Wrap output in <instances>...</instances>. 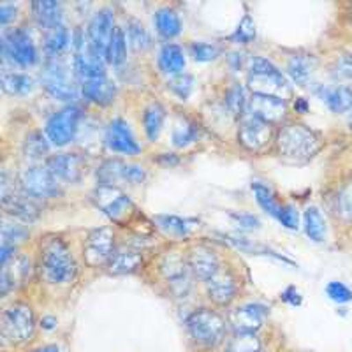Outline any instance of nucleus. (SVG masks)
I'll return each instance as SVG.
<instances>
[{
    "instance_id": "obj_1",
    "label": "nucleus",
    "mask_w": 352,
    "mask_h": 352,
    "mask_svg": "<svg viewBox=\"0 0 352 352\" xmlns=\"http://www.w3.org/2000/svg\"><path fill=\"white\" fill-rule=\"evenodd\" d=\"M278 155L292 164H303L317 155L322 148V140L314 129L298 122H291L278 129L275 136Z\"/></svg>"
},
{
    "instance_id": "obj_2",
    "label": "nucleus",
    "mask_w": 352,
    "mask_h": 352,
    "mask_svg": "<svg viewBox=\"0 0 352 352\" xmlns=\"http://www.w3.org/2000/svg\"><path fill=\"white\" fill-rule=\"evenodd\" d=\"M41 273L50 284H67L76 275V263L62 238H48L41 248Z\"/></svg>"
},
{
    "instance_id": "obj_3",
    "label": "nucleus",
    "mask_w": 352,
    "mask_h": 352,
    "mask_svg": "<svg viewBox=\"0 0 352 352\" xmlns=\"http://www.w3.org/2000/svg\"><path fill=\"white\" fill-rule=\"evenodd\" d=\"M248 88L254 96H270L284 99L291 88L282 71L264 56H252L248 60Z\"/></svg>"
},
{
    "instance_id": "obj_4",
    "label": "nucleus",
    "mask_w": 352,
    "mask_h": 352,
    "mask_svg": "<svg viewBox=\"0 0 352 352\" xmlns=\"http://www.w3.org/2000/svg\"><path fill=\"white\" fill-rule=\"evenodd\" d=\"M185 326L194 344L201 349L219 347L224 342L228 331V320L212 308L194 310L185 319Z\"/></svg>"
},
{
    "instance_id": "obj_5",
    "label": "nucleus",
    "mask_w": 352,
    "mask_h": 352,
    "mask_svg": "<svg viewBox=\"0 0 352 352\" xmlns=\"http://www.w3.org/2000/svg\"><path fill=\"white\" fill-rule=\"evenodd\" d=\"M92 199L97 208L104 213L111 222L118 226L129 224L138 215L136 204L120 187L97 185L92 192Z\"/></svg>"
},
{
    "instance_id": "obj_6",
    "label": "nucleus",
    "mask_w": 352,
    "mask_h": 352,
    "mask_svg": "<svg viewBox=\"0 0 352 352\" xmlns=\"http://www.w3.org/2000/svg\"><path fill=\"white\" fill-rule=\"evenodd\" d=\"M0 48H2L4 64L12 65V67L14 65L16 67H32L39 60L32 36L21 27L4 30L0 37Z\"/></svg>"
},
{
    "instance_id": "obj_7",
    "label": "nucleus",
    "mask_w": 352,
    "mask_h": 352,
    "mask_svg": "<svg viewBox=\"0 0 352 352\" xmlns=\"http://www.w3.org/2000/svg\"><path fill=\"white\" fill-rule=\"evenodd\" d=\"M36 331V316L32 307L25 303H12L6 308L0 322V333L6 342L11 345H23L34 336Z\"/></svg>"
},
{
    "instance_id": "obj_8",
    "label": "nucleus",
    "mask_w": 352,
    "mask_h": 352,
    "mask_svg": "<svg viewBox=\"0 0 352 352\" xmlns=\"http://www.w3.org/2000/svg\"><path fill=\"white\" fill-rule=\"evenodd\" d=\"M41 85L53 99L64 100V102H74L80 99L81 88L69 78V72L64 64L50 58L41 72Z\"/></svg>"
},
{
    "instance_id": "obj_9",
    "label": "nucleus",
    "mask_w": 352,
    "mask_h": 352,
    "mask_svg": "<svg viewBox=\"0 0 352 352\" xmlns=\"http://www.w3.org/2000/svg\"><path fill=\"white\" fill-rule=\"evenodd\" d=\"M81 116H83V113L74 104L65 106V108L53 113L44 125V134H46L50 143L53 146L62 148V146H67L71 141H74L78 129H80Z\"/></svg>"
},
{
    "instance_id": "obj_10",
    "label": "nucleus",
    "mask_w": 352,
    "mask_h": 352,
    "mask_svg": "<svg viewBox=\"0 0 352 352\" xmlns=\"http://www.w3.org/2000/svg\"><path fill=\"white\" fill-rule=\"evenodd\" d=\"M21 192L34 199H50L60 194V184L46 166H30L20 173Z\"/></svg>"
},
{
    "instance_id": "obj_11",
    "label": "nucleus",
    "mask_w": 352,
    "mask_h": 352,
    "mask_svg": "<svg viewBox=\"0 0 352 352\" xmlns=\"http://www.w3.org/2000/svg\"><path fill=\"white\" fill-rule=\"evenodd\" d=\"M113 252H115V234L111 228H99L90 231L83 245L85 263L90 268L108 266Z\"/></svg>"
},
{
    "instance_id": "obj_12",
    "label": "nucleus",
    "mask_w": 352,
    "mask_h": 352,
    "mask_svg": "<svg viewBox=\"0 0 352 352\" xmlns=\"http://www.w3.org/2000/svg\"><path fill=\"white\" fill-rule=\"evenodd\" d=\"M116 30L115 25V12L108 8H102L96 12L88 23L87 34H88V43L90 48L102 56L106 60V50H108L111 37Z\"/></svg>"
},
{
    "instance_id": "obj_13",
    "label": "nucleus",
    "mask_w": 352,
    "mask_h": 352,
    "mask_svg": "<svg viewBox=\"0 0 352 352\" xmlns=\"http://www.w3.org/2000/svg\"><path fill=\"white\" fill-rule=\"evenodd\" d=\"M272 125L259 120L252 115L241 116L240 129H238V141L248 152H261L272 143Z\"/></svg>"
},
{
    "instance_id": "obj_14",
    "label": "nucleus",
    "mask_w": 352,
    "mask_h": 352,
    "mask_svg": "<svg viewBox=\"0 0 352 352\" xmlns=\"http://www.w3.org/2000/svg\"><path fill=\"white\" fill-rule=\"evenodd\" d=\"M104 143L111 152L122 155H138L141 152L132 129L124 118H113L104 131Z\"/></svg>"
},
{
    "instance_id": "obj_15",
    "label": "nucleus",
    "mask_w": 352,
    "mask_h": 352,
    "mask_svg": "<svg viewBox=\"0 0 352 352\" xmlns=\"http://www.w3.org/2000/svg\"><path fill=\"white\" fill-rule=\"evenodd\" d=\"M268 308L261 303H245L229 312L228 324L234 333H257L263 328Z\"/></svg>"
},
{
    "instance_id": "obj_16",
    "label": "nucleus",
    "mask_w": 352,
    "mask_h": 352,
    "mask_svg": "<svg viewBox=\"0 0 352 352\" xmlns=\"http://www.w3.org/2000/svg\"><path fill=\"white\" fill-rule=\"evenodd\" d=\"M206 284V294L217 307H229L238 294V280L231 270L220 268Z\"/></svg>"
},
{
    "instance_id": "obj_17",
    "label": "nucleus",
    "mask_w": 352,
    "mask_h": 352,
    "mask_svg": "<svg viewBox=\"0 0 352 352\" xmlns=\"http://www.w3.org/2000/svg\"><path fill=\"white\" fill-rule=\"evenodd\" d=\"M245 115H252L259 120L266 122L270 125L280 124L287 115V102L278 97L270 96H254L248 99L247 113Z\"/></svg>"
},
{
    "instance_id": "obj_18",
    "label": "nucleus",
    "mask_w": 352,
    "mask_h": 352,
    "mask_svg": "<svg viewBox=\"0 0 352 352\" xmlns=\"http://www.w3.org/2000/svg\"><path fill=\"white\" fill-rule=\"evenodd\" d=\"M46 168L58 182L76 184L85 173V159L80 153H56L46 160Z\"/></svg>"
},
{
    "instance_id": "obj_19",
    "label": "nucleus",
    "mask_w": 352,
    "mask_h": 352,
    "mask_svg": "<svg viewBox=\"0 0 352 352\" xmlns=\"http://www.w3.org/2000/svg\"><path fill=\"white\" fill-rule=\"evenodd\" d=\"M188 272L192 273L194 278L203 282H208L213 275L220 270V263L217 259V254L212 248L197 245L185 257Z\"/></svg>"
},
{
    "instance_id": "obj_20",
    "label": "nucleus",
    "mask_w": 352,
    "mask_h": 352,
    "mask_svg": "<svg viewBox=\"0 0 352 352\" xmlns=\"http://www.w3.org/2000/svg\"><path fill=\"white\" fill-rule=\"evenodd\" d=\"M317 97H319L331 113L336 115H347L352 109V88L345 87V85H336V87H329V85H317L312 90Z\"/></svg>"
},
{
    "instance_id": "obj_21",
    "label": "nucleus",
    "mask_w": 352,
    "mask_h": 352,
    "mask_svg": "<svg viewBox=\"0 0 352 352\" xmlns=\"http://www.w3.org/2000/svg\"><path fill=\"white\" fill-rule=\"evenodd\" d=\"M104 62V58L97 55V53L90 48V44H88V48H85L83 52L74 53L72 69H74V74H76L81 81L96 80V78L106 76Z\"/></svg>"
},
{
    "instance_id": "obj_22",
    "label": "nucleus",
    "mask_w": 352,
    "mask_h": 352,
    "mask_svg": "<svg viewBox=\"0 0 352 352\" xmlns=\"http://www.w3.org/2000/svg\"><path fill=\"white\" fill-rule=\"evenodd\" d=\"M2 206L9 217L21 220V222H34L41 215L39 204L36 203L34 197L25 192H12L11 196L4 197Z\"/></svg>"
},
{
    "instance_id": "obj_23",
    "label": "nucleus",
    "mask_w": 352,
    "mask_h": 352,
    "mask_svg": "<svg viewBox=\"0 0 352 352\" xmlns=\"http://www.w3.org/2000/svg\"><path fill=\"white\" fill-rule=\"evenodd\" d=\"M81 96L99 106L111 104L116 97V87L108 76L81 81Z\"/></svg>"
},
{
    "instance_id": "obj_24",
    "label": "nucleus",
    "mask_w": 352,
    "mask_h": 352,
    "mask_svg": "<svg viewBox=\"0 0 352 352\" xmlns=\"http://www.w3.org/2000/svg\"><path fill=\"white\" fill-rule=\"evenodd\" d=\"M32 18L44 30L64 25V9L55 0H37L32 4Z\"/></svg>"
},
{
    "instance_id": "obj_25",
    "label": "nucleus",
    "mask_w": 352,
    "mask_h": 352,
    "mask_svg": "<svg viewBox=\"0 0 352 352\" xmlns=\"http://www.w3.org/2000/svg\"><path fill=\"white\" fill-rule=\"evenodd\" d=\"M317 60L314 55H308V53H296V55H291L287 58V64H285V72L287 76L291 78L298 87H305L308 85L310 78H312L314 71H316Z\"/></svg>"
},
{
    "instance_id": "obj_26",
    "label": "nucleus",
    "mask_w": 352,
    "mask_h": 352,
    "mask_svg": "<svg viewBox=\"0 0 352 352\" xmlns=\"http://www.w3.org/2000/svg\"><path fill=\"white\" fill-rule=\"evenodd\" d=\"M187 65V58L182 46L175 43H166L159 52V67L168 76H178Z\"/></svg>"
},
{
    "instance_id": "obj_27",
    "label": "nucleus",
    "mask_w": 352,
    "mask_h": 352,
    "mask_svg": "<svg viewBox=\"0 0 352 352\" xmlns=\"http://www.w3.org/2000/svg\"><path fill=\"white\" fill-rule=\"evenodd\" d=\"M153 220H155L157 229L171 238H187L197 224V220L184 219L178 215H157Z\"/></svg>"
},
{
    "instance_id": "obj_28",
    "label": "nucleus",
    "mask_w": 352,
    "mask_h": 352,
    "mask_svg": "<svg viewBox=\"0 0 352 352\" xmlns=\"http://www.w3.org/2000/svg\"><path fill=\"white\" fill-rule=\"evenodd\" d=\"M153 23H155L159 36L164 39H175L180 36L182 28H184L180 14L173 8H160L159 11H155Z\"/></svg>"
},
{
    "instance_id": "obj_29",
    "label": "nucleus",
    "mask_w": 352,
    "mask_h": 352,
    "mask_svg": "<svg viewBox=\"0 0 352 352\" xmlns=\"http://www.w3.org/2000/svg\"><path fill=\"white\" fill-rule=\"evenodd\" d=\"M0 85H2V90L8 96L21 97L32 92L36 81H34L32 76L25 74V72L4 71L2 76H0Z\"/></svg>"
},
{
    "instance_id": "obj_30",
    "label": "nucleus",
    "mask_w": 352,
    "mask_h": 352,
    "mask_svg": "<svg viewBox=\"0 0 352 352\" xmlns=\"http://www.w3.org/2000/svg\"><path fill=\"white\" fill-rule=\"evenodd\" d=\"M143 264V257L136 250H115L108 263V272L113 275H124V273H132L136 272Z\"/></svg>"
},
{
    "instance_id": "obj_31",
    "label": "nucleus",
    "mask_w": 352,
    "mask_h": 352,
    "mask_svg": "<svg viewBox=\"0 0 352 352\" xmlns=\"http://www.w3.org/2000/svg\"><path fill=\"white\" fill-rule=\"evenodd\" d=\"M303 229L305 234L316 243H322L328 234L326 219L317 206H308L303 212Z\"/></svg>"
},
{
    "instance_id": "obj_32",
    "label": "nucleus",
    "mask_w": 352,
    "mask_h": 352,
    "mask_svg": "<svg viewBox=\"0 0 352 352\" xmlns=\"http://www.w3.org/2000/svg\"><path fill=\"white\" fill-rule=\"evenodd\" d=\"M166 122V108L160 102H150L143 113V129L148 141H157Z\"/></svg>"
},
{
    "instance_id": "obj_33",
    "label": "nucleus",
    "mask_w": 352,
    "mask_h": 352,
    "mask_svg": "<svg viewBox=\"0 0 352 352\" xmlns=\"http://www.w3.org/2000/svg\"><path fill=\"white\" fill-rule=\"evenodd\" d=\"M69 43H71V32L65 28V25L44 30L43 46L44 53L48 55V58H56V56L67 48Z\"/></svg>"
},
{
    "instance_id": "obj_34",
    "label": "nucleus",
    "mask_w": 352,
    "mask_h": 352,
    "mask_svg": "<svg viewBox=\"0 0 352 352\" xmlns=\"http://www.w3.org/2000/svg\"><path fill=\"white\" fill-rule=\"evenodd\" d=\"M124 30L125 37H127L129 48H131L132 52H144V50L150 48V34L140 20L131 18V20L127 21V25H125Z\"/></svg>"
},
{
    "instance_id": "obj_35",
    "label": "nucleus",
    "mask_w": 352,
    "mask_h": 352,
    "mask_svg": "<svg viewBox=\"0 0 352 352\" xmlns=\"http://www.w3.org/2000/svg\"><path fill=\"white\" fill-rule=\"evenodd\" d=\"M125 162L122 160H106L97 169V182L99 185H111V187H118V184L125 182Z\"/></svg>"
},
{
    "instance_id": "obj_36",
    "label": "nucleus",
    "mask_w": 352,
    "mask_h": 352,
    "mask_svg": "<svg viewBox=\"0 0 352 352\" xmlns=\"http://www.w3.org/2000/svg\"><path fill=\"white\" fill-rule=\"evenodd\" d=\"M199 136V127H197L196 122L192 120H184L176 122L175 127L171 131V143L176 148H185L188 144H192L194 141H197Z\"/></svg>"
},
{
    "instance_id": "obj_37",
    "label": "nucleus",
    "mask_w": 352,
    "mask_h": 352,
    "mask_svg": "<svg viewBox=\"0 0 352 352\" xmlns=\"http://www.w3.org/2000/svg\"><path fill=\"white\" fill-rule=\"evenodd\" d=\"M127 37H125V30L122 27H116L115 34L111 37V43H109L108 50H106V62L109 65H122L127 58Z\"/></svg>"
},
{
    "instance_id": "obj_38",
    "label": "nucleus",
    "mask_w": 352,
    "mask_h": 352,
    "mask_svg": "<svg viewBox=\"0 0 352 352\" xmlns=\"http://www.w3.org/2000/svg\"><path fill=\"white\" fill-rule=\"evenodd\" d=\"M48 152H50V141L48 138H46V134H43V132L39 131H34L25 138L23 153L27 159L41 160L48 155Z\"/></svg>"
},
{
    "instance_id": "obj_39",
    "label": "nucleus",
    "mask_w": 352,
    "mask_h": 352,
    "mask_svg": "<svg viewBox=\"0 0 352 352\" xmlns=\"http://www.w3.org/2000/svg\"><path fill=\"white\" fill-rule=\"evenodd\" d=\"M224 102L232 115L240 116V118L241 116H245V113H247L248 99H247V90H245L243 85L232 83L231 87L226 90Z\"/></svg>"
},
{
    "instance_id": "obj_40",
    "label": "nucleus",
    "mask_w": 352,
    "mask_h": 352,
    "mask_svg": "<svg viewBox=\"0 0 352 352\" xmlns=\"http://www.w3.org/2000/svg\"><path fill=\"white\" fill-rule=\"evenodd\" d=\"M228 352H263V342L257 333H234L228 344Z\"/></svg>"
},
{
    "instance_id": "obj_41",
    "label": "nucleus",
    "mask_w": 352,
    "mask_h": 352,
    "mask_svg": "<svg viewBox=\"0 0 352 352\" xmlns=\"http://www.w3.org/2000/svg\"><path fill=\"white\" fill-rule=\"evenodd\" d=\"M252 192H254V197H256L257 204H259L261 208L268 213V215L275 217L276 219V215H278V210H280V204L276 203V197H275V194H273L272 188H270L268 185L259 184V182H254Z\"/></svg>"
},
{
    "instance_id": "obj_42",
    "label": "nucleus",
    "mask_w": 352,
    "mask_h": 352,
    "mask_svg": "<svg viewBox=\"0 0 352 352\" xmlns=\"http://www.w3.org/2000/svg\"><path fill=\"white\" fill-rule=\"evenodd\" d=\"M335 212L344 222H352V178L342 184L335 197Z\"/></svg>"
},
{
    "instance_id": "obj_43",
    "label": "nucleus",
    "mask_w": 352,
    "mask_h": 352,
    "mask_svg": "<svg viewBox=\"0 0 352 352\" xmlns=\"http://www.w3.org/2000/svg\"><path fill=\"white\" fill-rule=\"evenodd\" d=\"M160 272H162L168 282L180 280V278L187 276V261L180 256H168L164 263L160 264Z\"/></svg>"
},
{
    "instance_id": "obj_44",
    "label": "nucleus",
    "mask_w": 352,
    "mask_h": 352,
    "mask_svg": "<svg viewBox=\"0 0 352 352\" xmlns=\"http://www.w3.org/2000/svg\"><path fill=\"white\" fill-rule=\"evenodd\" d=\"M188 53H190V56H192L196 62H212L220 56V48L213 43L196 41V43H190Z\"/></svg>"
},
{
    "instance_id": "obj_45",
    "label": "nucleus",
    "mask_w": 352,
    "mask_h": 352,
    "mask_svg": "<svg viewBox=\"0 0 352 352\" xmlns=\"http://www.w3.org/2000/svg\"><path fill=\"white\" fill-rule=\"evenodd\" d=\"M168 88L178 97V99L187 100V97L190 96V92H192L194 88V78L190 76V74H187V72H182V74L173 76L171 80L168 81Z\"/></svg>"
},
{
    "instance_id": "obj_46",
    "label": "nucleus",
    "mask_w": 352,
    "mask_h": 352,
    "mask_svg": "<svg viewBox=\"0 0 352 352\" xmlns=\"http://www.w3.org/2000/svg\"><path fill=\"white\" fill-rule=\"evenodd\" d=\"M28 234H30L28 229L25 226L16 224V222L4 220V224H2V243L18 245L20 241L27 240Z\"/></svg>"
},
{
    "instance_id": "obj_47",
    "label": "nucleus",
    "mask_w": 352,
    "mask_h": 352,
    "mask_svg": "<svg viewBox=\"0 0 352 352\" xmlns=\"http://www.w3.org/2000/svg\"><path fill=\"white\" fill-rule=\"evenodd\" d=\"M276 220L280 222L282 228L289 229V231H298L300 229V212H298L294 204H282Z\"/></svg>"
},
{
    "instance_id": "obj_48",
    "label": "nucleus",
    "mask_w": 352,
    "mask_h": 352,
    "mask_svg": "<svg viewBox=\"0 0 352 352\" xmlns=\"http://www.w3.org/2000/svg\"><path fill=\"white\" fill-rule=\"evenodd\" d=\"M256 39V25H254V20L248 14H245L241 18V21L238 23L236 32L232 34V41L238 44H248Z\"/></svg>"
},
{
    "instance_id": "obj_49",
    "label": "nucleus",
    "mask_w": 352,
    "mask_h": 352,
    "mask_svg": "<svg viewBox=\"0 0 352 352\" xmlns=\"http://www.w3.org/2000/svg\"><path fill=\"white\" fill-rule=\"evenodd\" d=\"M326 294H328L329 300L335 301V303L338 305L352 301V291L344 284V282H329V284L326 285Z\"/></svg>"
},
{
    "instance_id": "obj_50",
    "label": "nucleus",
    "mask_w": 352,
    "mask_h": 352,
    "mask_svg": "<svg viewBox=\"0 0 352 352\" xmlns=\"http://www.w3.org/2000/svg\"><path fill=\"white\" fill-rule=\"evenodd\" d=\"M146 180V171L138 164L125 166V182L131 185H140Z\"/></svg>"
},
{
    "instance_id": "obj_51",
    "label": "nucleus",
    "mask_w": 352,
    "mask_h": 352,
    "mask_svg": "<svg viewBox=\"0 0 352 352\" xmlns=\"http://www.w3.org/2000/svg\"><path fill=\"white\" fill-rule=\"evenodd\" d=\"M335 71L340 78L352 81V53L340 56V58L336 60Z\"/></svg>"
},
{
    "instance_id": "obj_52",
    "label": "nucleus",
    "mask_w": 352,
    "mask_h": 352,
    "mask_svg": "<svg viewBox=\"0 0 352 352\" xmlns=\"http://www.w3.org/2000/svg\"><path fill=\"white\" fill-rule=\"evenodd\" d=\"M231 217L236 220L238 224H240V228L243 229H250V231H252V229H259L261 226V220L257 219L256 215H252V213H231Z\"/></svg>"
},
{
    "instance_id": "obj_53",
    "label": "nucleus",
    "mask_w": 352,
    "mask_h": 352,
    "mask_svg": "<svg viewBox=\"0 0 352 352\" xmlns=\"http://www.w3.org/2000/svg\"><path fill=\"white\" fill-rule=\"evenodd\" d=\"M280 300L284 301L285 305H289V307H301V303H303V296H301V292L298 291L294 285H289L287 289H284L280 294Z\"/></svg>"
},
{
    "instance_id": "obj_54",
    "label": "nucleus",
    "mask_w": 352,
    "mask_h": 352,
    "mask_svg": "<svg viewBox=\"0 0 352 352\" xmlns=\"http://www.w3.org/2000/svg\"><path fill=\"white\" fill-rule=\"evenodd\" d=\"M16 6L12 4H2L0 6V25L6 27V25L11 23L14 18H16Z\"/></svg>"
},
{
    "instance_id": "obj_55",
    "label": "nucleus",
    "mask_w": 352,
    "mask_h": 352,
    "mask_svg": "<svg viewBox=\"0 0 352 352\" xmlns=\"http://www.w3.org/2000/svg\"><path fill=\"white\" fill-rule=\"evenodd\" d=\"M16 257V245H9V243H2L0 247V263H2V268L8 266V263L11 259Z\"/></svg>"
},
{
    "instance_id": "obj_56",
    "label": "nucleus",
    "mask_w": 352,
    "mask_h": 352,
    "mask_svg": "<svg viewBox=\"0 0 352 352\" xmlns=\"http://www.w3.org/2000/svg\"><path fill=\"white\" fill-rule=\"evenodd\" d=\"M229 64H231V67L234 69V71H240L241 67H243V62H245V55L243 53H240V52H234V53H231V55H229Z\"/></svg>"
},
{
    "instance_id": "obj_57",
    "label": "nucleus",
    "mask_w": 352,
    "mask_h": 352,
    "mask_svg": "<svg viewBox=\"0 0 352 352\" xmlns=\"http://www.w3.org/2000/svg\"><path fill=\"white\" fill-rule=\"evenodd\" d=\"M39 326L41 329H44V331H53V329L56 328V317L44 316L43 319L39 320Z\"/></svg>"
},
{
    "instance_id": "obj_58",
    "label": "nucleus",
    "mask_w": 352,
    "mask_h": 352,
    "mask_svg": "<svg viewBox=\"0 0 352 352\" xmlns=\"http://www.w3.org/2000/svg\"><path fill=\"white\" fill-rule=\"evenodd\" d=\"M308 108H310V102H308V99H305V97H296V99H294V111L296 113L305 115V113L308 111Z\"/></svg>"
},
{
    "instance_id": "obj_59",
    "label": "nucleus",
    "mask_w": 352,
    "mask_h": 352,
    "mask_svg": "<svg viewBox=\"0 0 352 352\" xmlns=\"http://www.w3.org/2000/svg\"><path fill=\"white\" fill-rule=\"evenodd\" d=\"M30 352H60V347L55 344H48V345H39V347L32 349Z\"/></svg>"
},
{
    "instance_id": "obj_60",
    "label": "nucleus",
    "mask_w": 352,
    "mask_h": 352,
    "mask_svg": "<svg viewBox=\"0 0 352 352\" xmlns=\"http://www.w3.org/2000/svg\"><path fill=\"white\" fill-rule=\"evenodd\" d=\"M347 116H349V118H347V122H349V127L352 129V109H351V111L347 113Z\"/></svg>"
}]
</instances>
